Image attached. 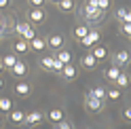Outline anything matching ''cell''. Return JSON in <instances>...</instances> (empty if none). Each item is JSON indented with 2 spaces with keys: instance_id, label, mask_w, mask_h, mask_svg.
<instances>
[{
  "instance_id": "836d02e7",
  "label": "cell",
  "mask_w": 131,
  "mask_h": 129,
  "mask_svg": "<svg viewBox=\"0 0 131 129\" xmlns=\"http://www.w3.org/2000/svg\"><path fill=\"white\" fill-rule=\"evenodd\" d=\"M57 129H72V125H70V123H66V121H61V123L57 125Z\"/></svg>"
},
{
  "instance_id": "484cf974",
  "label": "cell",
  "mask_w": 131,
  "mask_h": 129,
  "mask_svg": "<svg viewBox=\"0 0 131 129\" xmlns=\"http://www.w3.org/2000/svg\"><path fill=\"white\" fill-rule=\"evenodd\" d=\"M89 93L93 98H97V100H106V89L104 87H93V89H89Z\"/></svg>"
},
{
  "instance_id": "e0dca14e",
  "label": "cell",
  "mask_w": 131,
  "mask_h": 129,
  "mask_svg": "<svg viewBox=\"0 0 131 129\" xmlns=\"http://www.w3.org/2000/svg\"><path fill=\"white\" fill-rule=\"evenodd\" d=\"M97 66V59L93 57V53H87L85 57H83V68H87V70H93Z\"/></svg>"
},
{
  "instance_id": "6da1fadb",
  "label": "cell",
  "mask_w": 131,
  "mask_h": 129,
  "mask_svg": "<svg viewBox=\"0 0 131 129\" xmlns=\"http://www.w3.org/2000/svg\"><path fill=\"white\" fill-rule=\"evenodd\" d=\"M15 32H17L21 36V40H26V42H32V40L36 38L34 26H28V23H17V26H15Z\"/></svg>"
},
{
  "instance_id": "f35d334b",
  "label": "cell",
  "mask_w": 131,
  "mask_h": 129,
  "mask_svg": "<svg viewBox=\"0 0 131 129\" xmlns=\"http://www.w3.org/2000/svg\"><path fill=\"white\" fill-rule=\"evenodd\" d=\"M53 2H59V0H53Z\"/></svg>"
},
{
  "instance_id": "ba28073f",
  "label": "cell",
  "mask_w": 131,
  "mask_h": 129,
  "mask_svg": "<svg viewBox=\"0 0 131 129\" xmlns=\"http://www.w3.org/2000/svg\"><path fill=\"white\" fill-rule=\"evenodd\" d=\"M28 17H30L32 23H42V21H45V11H42V9H30V15H28Z\"/></svg>"
},
{
  "instance_id": "4fadbf2b",
  "label": "cell",
  "mask_w": 131,
  "mask_h": 129,
  "mask_svg": "<svg viewBox=\"0 0 131 129\" xmlns=\"http://www.w3.org/2000/svg\"><path fill=\"white\" fill-rule=\"evenodd\" d=\"M26 72H28V66H26V63H23L21 59H19V61L11 68V74H13V76H23Z\"/></svg>"
},
{
  "instance_id": "5b68a950",
  "label": "cell",
  "mask_w": 131,
  "mask_h": 129,
  "mask_svg": "<svg viewBox=\"0 0 131 129\" xmlns=\"http://www.w3.org/2000/svg\"><path fill=\"white\" fill-rule=\"evenodd\" d=\"M15 93H17L19 98H28V95L32 93L30 83H23V80H21V83H17V85H15Z\"/></svg>"
},
{
  "instance_id": "9a60e30c",
  "label": "cell",
  "mask_w": 131,
  "mask_h": 129,
  "mask_svg": "<svg viewBox=\"0 0 131 129\" xmlns=\"http://www.w3.org/2000/svg\"><path fill=\"white\" fill-rule=\"evenodd\" d=\"M55 59H57V61H61L63 66H68V63L72 61V53H70L68 49H61L59 53H57V57H55Z\"/></svg>"
},
{
  "instance_id": "d6986e66",
  "label": "cell",
  "mask_w": 131,
  "mask_h": 129,
  "mask_svg": "<svg viewBox=\"0 0 131 129\" xmlns=\"http://www.w3.org/2000/svg\"><path fill=\"white\" fill-rule=\"evenodd\" d=\"M45 47H47V40L45 38H38V36L30 42V49H34V51H45Z\"/></svg>"
},
{
  "instance_id": "603a6c76",
  "label": "cell",
  "mask_w": 131,
  "mask_h": 129,
  "mask_svg": "<svg viewBox=\"0 0 131 129\" xmlns=\"http://www.w3.org/2000/svg\"><path fill=\"white\" fill-rule=\"evenodd\" d=\"M118 76H121V68H118V66H112V68H108V70H106V78L116 80Z\"/></svg>"
},
{
  "instance_id": "d4e9b609",
  "label": "cell",
  "mask_w": 131,
  "mask_h": 129,
  "mask_svg": "<svg viewBox=\"0 0 131 129\" xmlns=\"http://www.w3.org/2000/svg\"><path fill=\"white\" fill-rule=\"evenodd\" d=\"M121 89H116V87H112V89H108V91H106V98H108V100H112V102H116V100H121Z\"/></svg>"
},
{
  "instance_id": "5bb4252c",
  "label": "cell",
  "mask_w": 131,
  "mask_h": 129,
  "mask_svg": "<svg viewBox=\"0 0 131 129\" xmlns=\"http://www.w3.org/2000/svg\"><path fill=\"white\" fill-rule=\"evenodd\" d=\"M61 76H63L66 80H72V78L76 76V66H72V63L63 66V70H61Z\"/></svg>"
},
{
  "instance_id": "44dd1931",
  "label": "cell",
  "mask_w": 131,
  "mask_h": 129,
  "mask_svg": "<svg viewBox=\"0 0 131 129\" xmlns=\"http://www.w3.org/2000/svg\"><path fill=\"white\" fill-rule=\"evenodd\" d=\"M13 49L17 51V53H28L30 42H26V40H17V42H13Z\"/></svg>"
},
{
  "instance_id": "ac0fdd59",
  "label": "cell",
  "mask_w": 131,
  "mask_h": 129,
  "mask_svg": "<svg viewBox=\"0 0 131 129\" xmlns=\"http://www.w3.org/2000/svg\"><path fill=\"white\" fill-rule=\"evenodd\" d=\"M0 61H2V66H4V68H9V70H11V68H13V66H15V63H17L19 59H17V55L9 53V55H4V57L0 59Z\"/></svg>"
},
{
  "instance_id": "3957f363",
  "label": "cell",
  "mask_w": 131,
  "mask_h": 129,
  "mask_svg": "<svg viewBox=\"0 0 131 129\" xmlns=\"http://www.w3.org/2000/svg\"><path fill=\"white\" fill-rule=\"evenodd\" d=\"M83 15H85V19H87L89 23H93V21H100V19H102L104 11L93 9V6H85V9H83Z\"/></svg>"
},
{
  "instance_id": "4316f807",
  "label": "cell",
  "mask_w": 131,
  "mask_h": 129,
  "mask_svg": "<svg viewBox=\"0 0 131 129\" xmlns=\"http://www.w3.org/2000/svg\"><path fill=\"white\" fill-rule=\"evenodd\" d=\"M0 110H2V112H11V110H13L11 98H0Z\"/></svg>"
},
{
  "instance_id": "30bf717a",
  "label": "cell",
  "mask_w": 131,
  "mask_h": 129,
  "mask_svg": "<svg viewBox=\"0 0 131 129\" xmlns=\"http://www.w3.org/2000/svg\"><path fill=\"white\" fill-rule=\"evenodd\" d=\"M9 119H11V123L19 125V123L26 121V112H23V110H11V112H9Z\"/></svg>"
},
{
  "instance_id": "8992f818",
  "label": "cell",
  "mask_w": 131,
  "mask_h": 129,
  "mask_svg": "<svg viewBox=\"0 0 131 129\" xmlns=\"http://www.w3.org/2000/svg\"><path fill=\"white\" fill-rule=\"evenodd\" d=\"M42 119H45V114H42V112L34 110V112H30V114H26V121H23V123H28V125H38Z\"/></svg>"
},
{
  "instance_id": "74e56055",
  "label": "cell",
  "mask_w": 131,
  "mask_h": 129,
  "mask_svg": "<svg viewBox=\"0 0 131 129\" xmlns=\"http://www.w3.org/2000/svg\"><path fill=\"white\" fill-rule=\"evenodd\" d=\"M0 127H2V119H0Z\"/></svg>"
},
{
  "instance_id": "7c38bea8",
  "label": "cell",
  "mask_w": 131,
  "mask_h": 129,
  "mask_svg": "<svg viewBox=\"0 0 131 129\" xmlns=\"http://www.w3.org/2000/svg\"><path fill=\"white\" fill-rule=\"evenodd\" d=\"M49 121H51V123H57V125H59L61 123V121H63V112L59 110V108H53V110H49Z\"/></svg>"
},
{
  "instance_id": "f546056e",
  "label": "cell",
  "mask_w": 131,
  "mask_h": 129,
  "mask_svg": "<svg viewBox=\"0 0 131 129\" xmlns=\"http://www.w3.org/2000/svg\"><path fill=\"white\" fill-rule=\"evenodd\" d=\"M110 6V0H97V9L100 11H106Z\"/></svg>"
},
{
  "instance_id": "1f68e13d",
  "label": "cell",
  "mask_w": 131,
  "mask_h": 129,
  "mask_svg": "<svg viewBox=\"0 0 131 129\" xmlns=\"http://www.w3.org/2000/svg\"><path fill=\"white\" fill-rule=\"evenodd\" d=\"M123 119H125V121H131V106L123 110Z\"/></svg>"
},
{
  "instance_id": "e575fe53",
  "label": "cell",
  "mask_w": 131,
  "mask_h": 129,
  "mask_svg": "<svg viewBox=\"0 0 131 129\" xmlns=\"http://www.w3.org/2000/svg\"><path fill=\"white\" fill-rule=\"evenodd\" d=\"M9 4H11V0H0V9H6Z\"/></svg>"
},
{
  "instance_id": "d6a6232c",
  "label": "cell",
  "mask_w": 131,
  "mask_h": 129,
  "mask_svg": "<svg viewBox=\"0 0 131 129\" xmlns=\"http://www.w3.org/2000/svg\"><path fill=\"white\" fill-rule=\"evenodd\" d=\"M30 2H32V9H40L45 0H30Z\"/></svg>"
},
{
  "instance_id": "d590c367",
  "label": "cell",
  "mask_w": 131,
  "mask_h": 129,
  "mask_svg": "<svg viewBox=\"0 0 131 129\" xmlns=\"http://www.w3.org/2000/svg\"><path fill=\"white\" fill-rule=\"evenodd\" d=\"M2 87H4V78L0 76V89H2Z\"/></svg>"
},
{
  "instance_id": "f1b7e54d",
  "label": "cell",
  "mask_w": 131,
  "mask_h": 129,
  "mask_svg": "<svg viewBox=\"0 0 131 129\" xmlns=\"http://www.w3.org/2000/svg\"><path fill=\"white\" fill-rule=\"evenodd\" d=\"M121 32H123L125 36L131 38V23H121Z\"/></svg>"
},
{
  "instance_id": "8d00e7d4",
  "label": "cell",
  "mask_w": 131,
  "mask_h": 129,
  "mask_svg": "<svg viewBox=\"0 0 131 129\" xmlns=\"http://www.w3.org/2000/svg\"><path fill=\"white\" fill-rule=\"evenodd\" d=\"M2 70H4V66H2V61H0V72H2Z\"/></svg>"
},
{
  "instance_id": "2e32d148",
  "label": "cell",
  "mask_w": 131,
  "mask_h": 129,
  "mask_svg": "<svg viewBox=\"0 0 131 129\" xmlns=\"http://www.w3.org/2000/svg\"><path fill=\"white\" fill-rule=\"evenodd\" d=\"M114 59H116L118 66H125V63H129V61H131V55H129V51L123 49V51H118V53H116V57H114Z\"/></svg>"
},
{
  "instance_id": "cb8c5ba5",
  "label": "cell",
  "mask_w": 131,
  "mask_h": 129,
  "mask_svg": "<svg viewBox=\"0 0 131 129\" xmlns=\"http://www.w3.org/2000/svg\"><path fill=\"white\" fill-rule=\"evenodd\" d=\"M114 83H116V89H125V87H129V76L121 72V76L114 80Z\"/></svg>"
},
{
  "instance_id": "9c48e42d",
  "label": "cell",
  "mask_w": 131,
  "mask_h": 129,
  "mask_svg": "<svg viewBox=\"0 0 131 129\" xmlns=\"http://www.w3.org/2000/svg\"><path fill=\"white\" fill-rule=\"evenodd\" d=\"M91 53H93V57H95L97 61H102V59L108 57V49H106V47H102V45H95Z\"/></svg>"
},
{
  "instance_id": "83f0119b",
  "label": "cell",
  "mask_w": 131,
  "mask_h": 129,
  "mask_svg": "<svg viewBox=\"0 0 131 129\" xmlns=\"http://www.w3.org/2000/svg\"><path fill=\"white\" fill-rule=\"evenodd\" d=\"M57 4H59V9L66 11V13H70L72 9H74V0H59Z\"/></svg>"
},
{
  "instance_id": "ab89813d",
  "label": "cell",
  "mask_w": 131,
  "mask_h": 129,
  "mask_svg": "<svg viewBox=\"0 0 131 129\" xmlns=\"http://www.w3.org/2000/svg\"><path fill=\"white\" fill-rule=\"evenodd\" d=\"M78 129H83V127H78Z\"/></svg>"
},
{
  "instance_id": "4dcf8cb0",
  "label": "cell",
  "mask_w": 131,
  "mask_h": 129,
  "mask_svg": "<svg viewBox=\"0 0 131 129\" xmlns=\"http://www.w3.org/2000/svg\"><path fill=\"white\" fill-rule=\"evenodd\" d=\"M61 70H63V63L55 59V61H53V70H51V72H61Z\"/></svg>"
},
{
  "instance_id": "7a4b0ae2",
  "label": "cell",
  "mask_w": 131,
  "mask_h": 129,
  "mask_svg": "<svg viewBox=\"0 0 131 129\" xmlns=\"http://www.w3.org/2000/svg\"><path fill=\"white\" fill-rule=\"evenodd\" d=\"M85 106L89 110H93V112H102L104 110V100H97V98H93L91 93H87L85 95Z\"/></svg>"
},
{
  "instance_id": "8fae6325",
  "label": "cell",
  "mask_w": 131,
  "mask_h": 129,
  "mask_svg": "<svg viewBox=\"0 0 131 129\" xmlns=\"http://www.w3.org/2000/svg\"><path fill=\"white\" fill-rule=\"evenodd\" d=\"M47 45H49V47H53V49H59V51H61V49H63V36L53 34L51 38L47 40Z\"/></svg>"
},
{
  "instance_id": "277c9868",
  "label": "cell",
  "mask_w": 131,
  "mask_h": 129,
  "mask_svg": "<svg viewBox=\"0 0 131 129\" xmlns=\"http://www.w3.org/2000/svg\"><path fill=\"white\" fill-rule=\"evenodd\" d=\"M97 40H100V32H97V30H89V34H87L83 40H80V45L87 47V49H93Z\"/></svg>"
},
{
  "instance_id": "7402d4cb",
  "label": "cell",
  "mask_w": 131,
  "mask_h": 129,
  "mask_svg": "<svg viewBox=\"0 0 131 129\" xmlns=\"http://www.w3.org/2000/svg\"><path fill=\"white\" fill-rule=\"evenodd\" d=\"M53 61H55V57H51V55H45V57H40V68L53 70Z\"/></svg>"
},
{
  "instance_id": "52a82bcc",
  "label": "cell",
  "mask_w": 131,
  "mask_h": 129,
  "mask_svg": "<svg viewBox=\"0 0 131 129\" xmlns=\"http://www.w3.org/2000/svg\"><path fill=\"white\" fill-rule=\"evenodd\" d=\"M116 19L121 23H131V9H125V6L116 9Z\"/></svg>"
},
{
  "instance_id": "ffe728a7",
  "label": "cell",
  "mask_w": 131,
  "mask_h": 129,
  "mask_svg": "<svg viewBox=\"0 0 131 129\" xmlns=\"http://www.w3.org/2000/svg\"><path fill=\"white\" fill-rule=\"evenodd\" d=\"M89 30H91L89 26H76V28H74V38H76V40H83V38L89 34Z\"/></svg>"
}]
</instances>
